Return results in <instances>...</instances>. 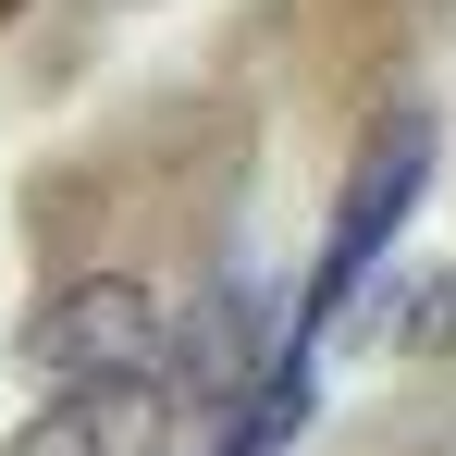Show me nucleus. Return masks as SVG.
Here are the masks:
<instances>
[{
  "label": "nucleus",
  "instance_id": "nucleus-1",
  "mask_svg": "<svg viewBox=\"0 0 456 456\" xmlns=\"http://www.w3.org/2000/svg\"><path fill=\"white\" fill-rule=\"evenodd\" d=\"M432 185V124H395L370 160H358V185H346V210H333V247H321V284H308V308H297V333H321L333 308L370 284V259L395 247V223H407V198Z\"/></svg>",
  "mask_w": 456,
  "mask_h": 456
},
{
  "label": "nucleus",
  "instance_id": "nucleus-2",
  "mask_svg": "<svg viewBox=\"0 0 456 456\" xmlns=\"http://www.w3.org/2000/svg\"><path fill=\"white\" fill-rule=\"evenodd\" d=\"M149 346H160V308L149 284H75V297H50L37 308V333H25V358L50 382H124V370H149Z\"/></svg>",
  "mask_w": 456,
  "mask_h": 456
},
{
  "label": "nucleus",
  "instance_id": "nucleus-3",
  "mask_svg": "<svg viewBox=\"0 0 456 456\" xmlns=\"http://www.w3.org/2000/svg\"><path fill=\"white\" fill-rule=\"evenodd\" d=\"M160 432H173V382L124 370V382H62V407H37L12 456H160Z\"/></svg>",
  "mask_w": 456,
  "mask_h": 456
},
{
  "label": "nucleus",
  "instance_id": "nucleus-4",
  "mask_svg": "<svg viewBox=\"0 0 456 456\" xmlns=\"http://www.w3.org/2000/svg\"><path fill=\"white\" fill-rule=\"evenodd\" d=\"M247 333H259V297H210V321L185 333L198 358L173 370V395H185V382H234V370H247Z\"/></svg>",
  "mask_w": 456,
  "mask_h": 456
},
{
  "label": "nucleus",
  "instance_id": "nucleus-5",
  "mask_svg": "<svg viewBox=\"0 0 456 456\" xmlns=\"http://www.w3.org/2000/svg\"><path fill=\"white\" fill-rule=\"evenodd\" d=\"M308 419V382H297V358H284V370L259 382V395H247V407H234V432H223V456H272L284 444V432H297Z\"/></svg>",
  "mask_w": 456,
  "mask_h": 456
}]
</instances>
